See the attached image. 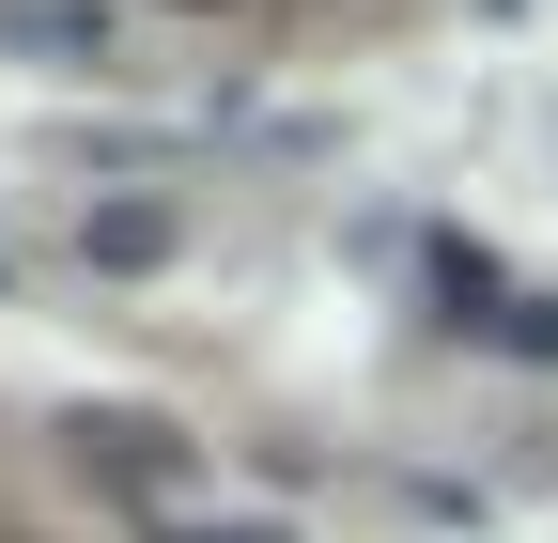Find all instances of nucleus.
Segmentation results:
<instances>
[{
  "label": "nucleus",
  "instance_id": "1",
  "mask_svg": "<svg viewBox=\"0 0 558 543\" xmlns=\"http://www.w3.org/2000/svg\"><path fill=\"white\" fill-rule=\"evenodd\" d=\"M171 16H233V0H171Z\"/></svg>",
  "mask_w": 558,
  "mask_h": 543
},
{
  "label": "nucleus",
  "instance_id": "2",
  "mask_svg": "<svg viewBox=\"0 0 558 543\" xmlns=\"http://www.w3.org/2000/svg\"><path fill=\"white\" fill-rule=\"evenodd\" d=\"M218 543H248V528H218Z\"/></svg>",
  "mask_w": 558,
  "mask_h": 543
},
{
  "label": "nucleus",
  "instance_id": "3",
  "mask_svg": "<svg viewBox=\"0 0 558 543\" xmlns=\"http://www.w3.org/2000/svg\"><path fill=\"white\" fill-rule=\"evenodd\" d=\"M16 543H32V528H16Z\"/></svg>",
  "mask_w": 558,
  "mask_h": 543
}]
</instances>
